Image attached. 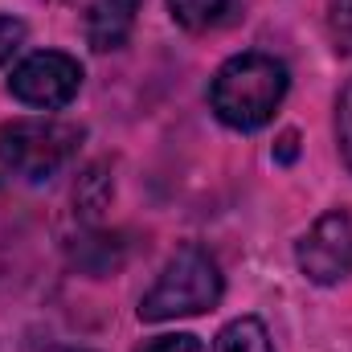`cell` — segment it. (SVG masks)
Wrapping results in <instances>:
<instances>
[{"instance_id":"cell-1","label":"cell","mask_w":352,"mask_h":352,"mask_svg":"<svg viewBox=\"0 0 352 352\" xmlns=\"http://www.w3.org/2000/svg\"><path fill=\"white\" fill-rule=\"evenodd\" d=\"M287 87H291V70L274 54H238L213 74L209 107L226 127L258 131L283 107Z\"/></svg>"},{"instance_id":"cell-2","label":"cell","mask_w":352,"mask_h":352,"mask_svg":"<svg viewBox=\"0 0 352 352\" xmlns=\"http://www.w3.org/2000/svg\"><path fill=\"white\" fill-rule=\"evenodd\" d=\"M221 291H226V283H221L217 258L205 246L188 242L164 263L152 291L140 299V320L164 324V320H180V316H201V311L217 307Z\"/></svg>"},{"instance_id":"cell-3","label":"cell","mask_w":352,"mask_h":352,"mask_svg":"<svg viewBox=\"0 0 352 352\" xmlns=\"http://www.w3.org/2000/svg\"><path fill=\"white\" fill-rule=\"evenodd\" d=\"M82 131L62 119H12L0 127V164L21 180H50L78 152Z\"/></svg>"},{"instance_id":"cell-4","label":"cell","mask_w":352,"mask_h":352,"mask_svg":"<svg viewBox=\"0 0 352 352\" xmlns=\"http://www.w3.org/2000/svg\"><path fill=\"white\" fill-rule=\"evenodd\" d=\"M12 98H21L25 107H37V111H62L66 102H74V94L82 90V66L78 58L62 54V50H41V54H29L12 78H8Z\"/></svg>"},{"instance_id":"cell-5","label":"cell","mask_w":352,"mask_h":352,"mask_svg":"<svg viewBox=\"0 0 352 352\" xmlns=\"http://www.w3.org/2000/svg\"><path fill=\"white\" fill-rule=\"evenodd\" d=\"M295 263L320 287H332V283L349 278L352 274V209H328L324 217H316V226L295 246Z\"/></svg>"},{"instance_id":"cell-6","label":"cell","mask_w":352,"mask_h":352,"mask_svg":"<svg viewBox=\"0 0 352 352\" xmlns=\"http://www.w3.org/2000/svg\"><path fill=\"white\" fill-rule=\"evenodd\" d=\"M144 0H90L87 8V45L94 54L123 50Z\"/></svg>"},{"instance_id":"cell-7","label":"cell","mask_w":352,"mask_h":352,"mask_svg":"<svg viewBox=\"0 0 352 352\" xmlns=\"http://www.w3.org/2000/svg\"><path fill=\"white\" fill-rule=\"evenodd\" d=\"M209 352H274V344H270V332L258 316H238L217 332Z\"/></svg>"},{"instance_id":"cell-8","label":"cell","mask_w":352,"mask_h":352,"mask_svg":"<svg viewBox=\"0 0 352 352\" xmlns=\"http://www.w3.org/2000/svg\"><path fill=\"white\" fill-rule=\"evenodd\" d=\"M238 0H168V12L180 29L188 33H205V29H217L230 12H234Z\"/></svg>"},{"instance_id":"cell-9","label":"cell","mask_w":352,"mask_h":352,"mask_svg":"<svg viewBox=\"0 0 352 352\" xmlns=\"http://www.w3.org/2000/svg\"><path fill=\"white\" fill-rule=\"evenodd\" d=\"M336 140H340V156L352 168V82L336 98Z\"/></svg>"},{"instance_id":"cell-10","label":"cell","mask_w":352,"mask_h":352,"mask_svg":"<svg viewBox=\"0 0 352 352\" xmlns=\"http://www.w3.org/2000/svg\"><path fill=\"white\" fill-rule=\"evenodd\" d=\"M332 41L352 54V0H332Z\"/></svg>"},{"instance_id":"cell-11","label":"cell","mask_w":352,"mask_h":352,"mask_svg":"<svg viewBox=\"0 0 352 352\" xmlns=\"http://www.w3.org/2000/svg\"><path fill=\"white\" fill-rule=\"evenodd\" d=\"M21 45H25V21H16V16H0V66H4Z\"/></svg>"},{"instance_id":"cell-12","label":"cell","mask_w":352,"mask_h":352,"mask_svg":"<svg viewBox=\"0 0 352 352\" xmlns=\"http://www.w3.org/2000/svg\"><path fill=\"white\" fill-rule=\"evenodd\" d=\"M140 352H205V344H201L192 332H176V336H156V340H148Z\"/></svg>"},{"instance_id":"cell-13","label":"cell","mask_w":352,"mask_h":352,"mask_svg":"<svg viewBox=\"0 0 352 352\" xmlns=\"http://www.w3.org/2000/svg\"><path fill=\"white\" fill-rule=\"evenodd\" d=\"M58 352H87V349H58Z\"/></svg>"}]
</instances>
